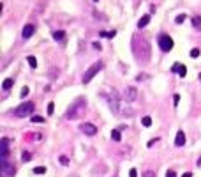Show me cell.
Segmentation results:
<instances>
[{"mask_svg":"<svg viewBox=\"0 0 201 177\" xmlns=\"http://www.w3.org/2000/svg\"><path fill=\"white\" fill-rule=\"evenodd\" d=\"M83 112H85V101H83V99H78V101L67 110L65 117H67V119H78V117H81Z\"/></svg>","mask_w":201,"mask_h":177,"instance_id":"1","label":"cell"},{"mask_svg":"<svg viewBox=\"0 0 201 177\" xmlns=\"http://www.w3.org/2000/svg\"><path fill=\"white\" fill-rule=\"evenodd\" d=\"M102 66H104V64H102L101 60H99V62H94V64L85 71V74H83V83H88V82H90V80H92V78L101 71V69H102Z\"/></svg>","mask_w":201,"mask_h":177,"instance_id":"2","label":"cell"},{"mask_svg":"<svg viewBox=\"0 0 201 177\" xmlns=\"http://www.w3.org/2000/svg\"><path fill=\"white\" fill-rule=\"evenodd\" d=\"M34 103H21L16 110H14V115L16 117H28V115H32V112H34Z\"/></svg>","mask_w":201,"mask_h":177,"instance_id":"3","label":"cell"},{"mask_svg":"<svg viewBox=\"0 0 201 177\" xmlns=\"http://www.w3.org/2000/svg\"><path fill=\"white\" fill-rule=\"evenodd\" d=\"M159 48L162 51H171L173 50V39L168 34H161L159 35Z\"/></svg>","mask_w":201,"mask_h":177,"instance_id":"4","label":"cell"},{"mask_svg":"<svg viewBox=\"0 0 201 177\" xmlns=\"http://www.w3.org/2000/svg\"><path fill=\"white\" fill-rule=\"evenodd\" d=\"M0 174L4 177L14 176V165H11L7 160H0Z\"/></svg>","mask_w":201,"mask_h":177,"instance_id":"5","label":"cell"},{"mask_svg":"<svg viewBox=\"0 0 201 177\" xmlns=\"http://www.w3.org/2000/svg\"><path fill=\"white\" fill-rule=\"evenodd\" d=\"M79 129H81L85 135H88V137H94V135L97 133V128H95L94 124H90V122H83V124L79 126Z\"/></svg>","mask_w":201,"mask_h":177,"instance_id":"6","label":"cell"},{"mask_svg":"<svg viewBox=\"0 0 201 177\" xmlns=\"http://www.w3.org/2000/svg\"><path fill=\"white\" fill-rule=\"evenodd\" d=\"M34 32H35V27H34L32 23H28V25L23 27V34H21V35H23V39H30V37L34 35Z\"/></svg>","mask_w":201,"mask_h":177,"instance_id":"7","label":"cell"},{"mask_svg":"<svg viewBox=\"0 0 201 177\" xmlns=\"http://www.w3.org/2000/svg\"><path fill=\"white\" fill-rule=\"evenodd\" d=\"M171 71H173V73H178V74H180V78H184V76L187 74V67H185L184 64H178V62H177V64H173Z\"/></svg>","mask_w":201,"mask_h":177,"instance_id":"8","label":"cell"},{"mask_svg":"<svg viewBox=\"0 0 201 177\" xmlns=\"http://www.w3.org/2000/svg\"><path fill=\"white\" fill-rule=\"evenodd\" d=\"M124 98H125V101H129V103H131V101H134V99L138 98V90H136L134 87H127V90H125V96H124Z\"/></svg>","mask_w":201,"mask_h":177,"instance_id":"9","label":"cell"},{"mask_svg":"<svg viewBox=\"0 0 201 177\" xmlns=\"http://www.w3.org/2000/svg\"><path fill=\"white\" fill-rule=\"evenodd\" d=\"M7 144H9V140L7 138H2V142H0V160H7V154H9V149H7Z\"/></svg>","mask_w":201,"mask_h":177,"instance_id":"10","label":"cell"},{"mask_svg":"<svg viewBox=\"0 0 201 177\" xmlns=\"http://www.w3.org/2000/svg\"><path fill=\"white\" fill-rule=\"evenodd\" d=\"M184 144H185V133L180 129V131L177 133V138H175V145H177V147H182Z\"/></svg>","mask_w":201,"mask_h":177,"instance_id":"11","label":"cell"},{"mask_svg":"<svg viewBox=\"0 0 201 177\" xmlns=\"http://www.w3.org/2000/svg\"><path fill=\"white\" fill-rule=\"evenodd\" d=\"M12 85H14V78H5L4 83H2V89H4V90H9Z\"/></svg>","mask_w":201,"mask_h":177,"instance_id":"12","label":"cell"},{"mask_svg":"<svg viewBox=\"0 0 201 177\" xmlns=\"http://www.w3.org/2000/svg\"><path fill=\"white\" fill-rule=\"evenodd\" d=\"M148 21H150V14H145V16L138 21V27H139V28H143V27H147V25H148Z\"/></svg>","mask_w":201,"mask_h":177,"instance_id":"13","label":"cell"},{"mask_svg":"<svg viewBox=\"0 0 201 177\" xmlns=\"http://www.w3.org/2000/svg\"><path fill=\"white\" fill-rule=\"evenodd\" d=\"M99 35H101V37H108V39H113V37L117 35V32H115V30H111V32H104V30H102V32H99Z\"/></svg>","mask_w":201,"mask_h":177,"instance_id":"14","label":"cell"},{"mask_svg":"<svg viewBox=\"0 0 201 177\" xmlns=\"http://www.w3.org/2000/svg\"><path fill=\"white\" fill-rule=\"evenodd\" d=\"M64 37H65V32H64V30H58V32L53 34V39H55V41H62Z\"/></svg>","mask_w":201,"mask_h":177,"instance_id":"15","label":"cell"},{"mask_svg":"<svg viewBox=\"0 0 201 177\" xmlns=\"http://www.w3.org/2000/svg\"><path fill=\"white\" fill-rule=\"evenodd\" d=\"M26 62L30 64V67H32V69H35V67H37V59H35L34 55H30V57L26 59Z\"/></svg>","mask_w":201,"mask_h":177,"instance_id":"16","label":"cell"},{"mask_svg":"<svg viewBox=\"0 0 201 177\" xmlns=\"http://www.w3.org/2000/svg\"><path fill=\"white\" fill-rule=\"evenodd\" d=\"M192 27L198 28V30H201V18L200 16H194V18H192Z\"/></svg>","mask_w":201,"mask_h":177,"instance_id":"17","label":"cell"},{"mask_svg":"<svg viewBox=\"0 0 201 177\" xmlns=\"http://www.w3.org/2000/svg\"><path fill=\"white\" fill-rule=\"evenodd\" d=\"M111 138H113L115 142H120V140H122V135H120V131H118V129L111 131Z\"/></svg>","mask_w":201,"mask_h":177,"instance_id":"18","label":"cell"},{"mask_svg":"<svg viewBox=\"0 0 201 177\" xmlns=\"http://www.w3.org/2000/svg\"><path fill=\"white\" fill-rule=\"evenodd\" d=\"M34 174H35V176L46 174V167H35V168H34Z\"/></svg>","mask_w":201,"mask_h":177,"instance_id":"19","label":"cell"},{"mask_svg":"<svg viewBox=\"0 0 201 177\" xmlns=\"http://www.w3.org/2000/svg\"><path fill=\"white\" fill-rule=\"evenodd\" d=\"M141 124H143L145 128H148V126H152V119H150V117H143V119H141Z\"/></svg>","mask_w":201,"mask_h":177,"instance_id":"20","label":"cell"},{"mask_svg":"<svg viewBox=\"0 0 201 177\" xmlns=\"http://www.w3.org/2000/svg\"><path fill=\"white\" fill-rule=\"evenodd\" d=\"M200 55H201L200 48H192V50H191V57H192V59H196V57H200Z\"/></svg>","mask_w":201,"mask_h":177,"instance_id":"21","label":"cell"},{"mask_svg":"<svg viewBox=\"0 0 201 177\" xmlns=\"http://www.w3.org/2000/svg\"><path fill=\"white\" fill-rule=\"evenodd\" d=\"M185 18H187V16H185V14H178V16H177V20H175V21H177V23H178V25H180V23H184V21H185Z\"/></svg>","mask_w":201,"mask_h":177,"instance_id":"22","label":"cell"},{"mask_svg":"<svg viewBox=\"0 0 201 177\" xmlns=\"http://www.w3.org/2000/svg\"><path fill=\"white\" fill-rule=\"evenodd\" d=\"M28 92H30V90H28V87H23V89H21V92H19V96H21V98H26V96H28Z\"/></svg>","mask_w":201,"mask_h":177,"instance_id":"23","label":"cell"},{"mask_svg":"<svg viewBox=\"0 0 201 177\" xmlns=\"http://www.w3.org/2000/svg\"><path fill=\"white\" fill-rule=\"evenodd\" d=\"M53 112H55V103H49L48 105V115H53Z\"/></svg>","mask_w":201,"mask_h":177,"instance_id":"24","label":"cell"},{"mask_svg":"<svg viewBox=\"0 0 201 177\" xmlns=\"http://www.w3.org/2000/svg\"><path fill=\"white\" fill-rule=\"evenodd\" d=\"M32 122L39 124V122H44V119H42V117H39V115H34V117H32Z\"/></svg>","mask_w":201,"mask_h":177,"instance_id":"25","label":"cell"},{"mask_svg":"<svg viewBox=\"0 0 201 177\" xmlns=\"http://www.w3.org/2000/svg\"><path fill=\"white\" fill-rule=\"evenodd\" d=\"M30 158H32L30 152H23V154H21V160H23V161H30Z\"/></svg>","mask_w":201,"mask_h":177,"instance_id":"26","label":"cell"},{"mask_svg":"<svg viewBox=\"0 0 201 177\" xmlns=\"http://www.w3.org/2000/svg\"><path fill=\"white\" fill-rule=\"evenodd\" d=\"M60 163H62V165L65 167V165H69V160H67L65 156H60Z\"/></svg>","mask_w":201,"mask_h":177,"instance_id":"27","label":"cell"},{"mask_svg":"<svg viewBox=\"0 0 201 177\" xmlns=\"http://www.w3.org/2000/svg\"><path fill=\"white\" fill-rule=\"evenodd\" d=\"M129 177H138V170H136V168H131V172H129Z\"/></svg>","mask_w":201,"mask_h":177,"instance_id":"28","label":"cell"},{"mask_svg":"<svg viewBox=\"0 0 201 177\" xmlns=\"http://www.w3.org/2000/svg\"><path fill=\"white\" fill-rule=\"evenodd\" d=\"M166 177H177L175 170H168V172H166Z\"/></svg>","mask_w":201,"mask_h":177,"instance_id":"29","label":"cell"},{"mask_svg":"<svg viewBox=\"0 0 201 177\" xmlns=\"http://www.w3.org/2000/svg\"><path fill=\"white\" fill-rule=\"evenodd\" d=\"M143 177H155V174H154L152 170H148V172H145V174H143Z\"/></svg>","mask_w":201,"mask_h":177,"instance_id":"30","label":"cell"},{"mask_svg":"<svg viewBox=\"0 0 201 177\" xmlns=\"http://www.w3.org/2000/svg\"><path fill=\"white\" fill-rule=\"evenodd\" d=\"M178 101H180V96H178V94H175V98H173V103H175V105H178Z\"/></svg>","mask_w":201,"mask_h":177,"instance_id":"31","label":"cell"},{"mask_svg":"<svg viewBox=\"0 0 201 177\" xmlns=\"http://www.w3.org/2000/svg\"><path fill=\"white\" fill-rule=\"evenodd\" d=\"M92 46H94V48H95V50H101V43H97V41H95V43H94V44H92Z\"/></svg>","mask_w":201,"mask_h":177,"instance_id":"32","label":"cell"},{"mask_svg":"<svg viewBox=\"0 0 201 177\" xmlns=\"http://www.w3.org/2000/svg\"><path fill=\"white\" fill-rule=\"evenodd\" d=\"M145 78H147V74H138V78H136V80H138V82H141V80H145Z\"/></svg>","mask_w":201,"mask_h":177,"instance_id":"33","label":"cell"},{"mask_svg":"<svg viewBox=\"0 0 201 177\" xmlns=\"http://www.w3.org/2000/svg\"><path fill=\"white\" fill-rule=\"evenodd\" d=\"M182 177H192V174H191V172H187V174H184Z\"/></svg>","mask_w":201,"mask_h":177,"instance_id":"34","label":"cell"},{"mask_svg":"<svg viewBox=\"0 0 201 177\" xmlns=\"http://www.w3.org/2000/svg\"><path fill=\"white\" fill-rule=\"evenodd\" d=\"M198 165H200V167H201V158H200V160H198Z\"/></svg>","mask_w":201,"mask_h":177,"instance_id":"35","label":"cell"},{"mask_svg":"<svg viewBox=\"0 0 201 177\" xmlns=\"http://www.w3.org/2000/svg\"><path fill=\"white\" fill-rule=\"evenodd\" d=\"M94 2H99V0H94Z\"/></svg>","mask_w":201,"mask_h":177,"instance_id":"36","label":"cell"}]
</instances>
